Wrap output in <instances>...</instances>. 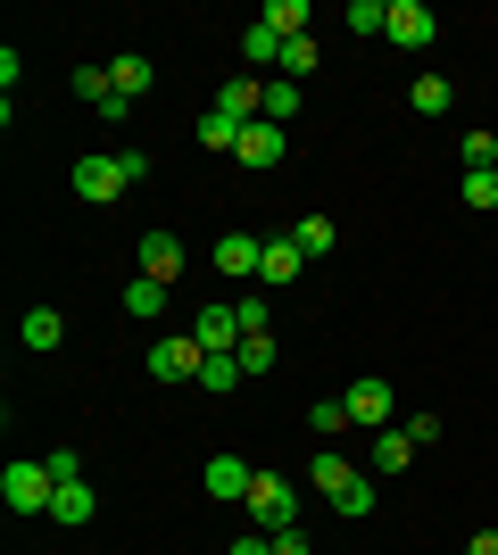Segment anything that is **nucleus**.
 Listing matches in <instances>:
<instances>
[{
	"mask_svg": "<svg viewBox=\"0 0 498 555\" xmlns=\"http://www.w3.org/2000/svg\"><path fill=\"white\" fill-rule=\"evenodd\" d=\"M308 481L324 489V506L341 514V522H357V514H374V481L357 473V464H341L332 448H316V464H308Z\"/></svg>",
	"mask_w": 498,
	"mask_h": 555,
	"instance_id": "1",
	"label": "nucleus"
},
{
	"mask_svg": "<svg viewBox=\"0 0 498 555\" xmlns=\"http://www.w3.org/2000/svg\"><path fill=\"white\" fill-rule=\"evenodd\" d=\"M241 506H250V522H258L266 539H274V531H299V489H291L283 473H258V481H250V498H241Z\"/></svg>",
	"mask_w": 498,
	"mask_h": 555,
	"instance_id": "2",
	"label": "nucleus"
},
{
	"mask_svg": "<svg viewBox=\"0 0 498 555\" xmlns=\"http://www.w3.org/2000/svg\"><path fill=\"white\" fill-rule=\"evenodd\" d=\"M0 498H9V514H50V498H59V473H50L42 456H17L9 473H0Z\"/></svg>",
	"mask_w": 498,
	"mask_h": 555,
	"instance_id": "3",
	"label": "nucleus"
},
{
	"mask_svg": "<svg viewBox=\"0 0 498 555\" xmlns=\"http://www.w3.org/2000/svg\"><path fill=\"white\" fill-rule=\"evenodd\" d=\"M191 340L208 348V357H241V307L208 299V307H200V324H191Z\"/></svg>",
	"mask_w": 498,
	"mask_h": 555,
	"instance_id": "4",
	"label": "nucleus"
},
{
	"mask_svg": "<svg viewBox=\"0 0 498 555\" xmlns=\"http://www.w3.org/2000/svg\"><path fill=\"white\" fill-rule=\"evenodd\" d=\"M125 166H117V150H108V158H84L75 166V199H92V208H108V199H125Z\"/></svg>",
	"mask_w": 498,
	"mask_h": 555,
	"instance_id": "5",
	"label": "nucleus"
},
{
	"mask_svg": "<svg viewBox=\"0 0 498 555\" xmlns=\"http://www.w3.org/2000/svg\"><path fill=\"white\" fill-rule=\"evenodd\" d=\"M200 365H208V348L191 340V332H175V340L150 348V373H158V382H200Z\"/></svg>",
	"mask_w": 498,
	"mask_h": 555,
	"instance_id": "6",
	"label": "nucleus"
},
{
	"mask_svg": "<svg viewBox=\"0 0 498 555\" xmlns=\"http://www.w3.org/2000/svg\"><path fill=\"white\" fill-rule=\"evenodd\" d=\"M391 42L399 50H432L440 42V17H432L424 0H391Z\"/></svg>",
	"mask_w": 498,
	"mask_h": 555,
	"instance_id": "7",
	"label": "nucleus"
},
{
	"mask_svg": "<svg viewBox=\"0 0 498 555\" xmlns=\"http://www.w3.org/2000/svg\"><path fill=\"white\" fill-rule=\"evenodd\" d=\"M142 274H150V282H166V291H175V274H183V241H175L166 224H150V232H142Z\"/></svg>",
	"mask_w": 498,
	"mask_h": 555,
	"instance_id": "8",
	"label": "nucleus"
},
{
	"mask_svg": "<svg viewBox=\"0 0 498 555\" xmlns=\"http://www.w3.org/2000/svg\"><path fill=\"white\" fill-rule=\"evenodd\" d=\"M341 406H349V423H374V431H391V382H382V373L349 382V398H341Z\"/></svg>",
	"mask_w": 498,
	"mask_h": 555,
	"instance_id": "9",
	"label": "nucleus"
},
{
	"mask_svg": "<svg viewBox=\"0 0 498 555\" xmlns=\"http://www.w3.org/2000/svg\"><path fill=\"white\" fill-rule=\"evenodd\" d=\"M258 266H266V241H258V232H225V241H216V274L250 282Z\"/></svg>",
	"mask_w": 498,
	"mask_h": 555,
	"instance_id": "10",
	"label": "nucleus"
},
{
	"mask_svg": "<svg viewBox=\"0 0 498 555\" xmlns=\"http://www.w3.org/2000/svg\"><path fill=\"white\" fill-rule=\"evenodd\" d=\"M250 481H258V473H250V464H241V456H225V448H216V456H208V498H225V506H241V498H250Z\"/></svg>",
	"mask_w": 498,
	"mask_h": 555,
	"instance_id": "11",
	"label": "nucleus"
},
{
	"mask_svg": "<svg viewBox=\"0 0 498 555\" xmlns=\"http://www.w3.org/2000/svg\"><path fill=\"white\" fill-rule=\"evenodd\" d=\"M92 514H100L92 489H84V481H59V498H50V522H59V531H84Z\"/></svg>",
	"mask_w": 498,
	"mask_h": 555,
	"instance_id": "12",
	"label": "nucleus"
},
{
	"mask_svg": "<svg viewBox=\"0 0 498 555\" xmlns=\"http://www.w3.org/2000/svg\"><path fill=\"white\" fill-rule=\"evenodd\" d=\"M407 464H416V440H407L399 423H391V431H374V473H382V481H399Z\"/></svg>",
	"mask_w": 498,
	"mask_h": 555,
	"instance_id": "13",
	"label": "nucleus"
},
{
	"mask_svg": "<svg viewBox=\"0 0 498 555\" xmlns=\"http://www.w3.org/2000/svg\"><path fill=\"white\" fill-rule=\"evenodd\" d=\"M241 133H250V125H241V116H225V108H208V116H200V150H216V158H233V150H241Z\"/></svg>",
	"mask_w": 498,
	"mask_h": 555,
	"instance_id": "14",
	"label": "nucleus"
},
{
	"mask_svg": "<svg viewBox=\"0 0 498 555\" xmlns=\"http://www.w3.org/2000/svg\"><path fill=\"white\" fill-rule=\"evenodd\" d=\"M233 158H241V166H274V158H283V125H266V116H258V125L241 133Z\"/></svg>",
	"mask_w": 498,
	"mask_h": 555,
	"instance_id": "15",
	"label": "nucleus"
},
{
	"mask_svg": "<svg viewBox=\"0 0 498 555\" xmlns=\"http://www.w3.org/2000/svg\"><path fill=\"white\" fill-rule=\"evenodd\" d=\"M17 340H25V348H59V340H67V315H59V307H25Z\"/></svg>",
	"mask_w": 498,
	"mask_h": 555,
	"instance_id": "16",
	"label": "nucleus"
},
{
	"mask_svg": "<svg viewBox=\"0 0 498 555\" xmlns=\"http://www.w3.org/2000/svg\"><path fill=\"white\" fill-rule=\"evenodd\" d=\"M308 17H316L308 0H266V17H258V25H274L283 42H299V34H308Z\"/></svg>",
	"mask_w": 498,
	"mask_h": 555,
	"instance_id": "17",
	"label": "nucleus"
},
{
	"mask_svg": "<svg viewBox=\"0 0 498 555\" xmlns=\"http://www.w3.org/2000/svg\"><path fill=\"white\" fill-rule=\"evenodd\" d=\"M299 266H308V257L291 249V241H266V266H258V282H266V291H283V282L299 274Z\"/></svg>",
	"mask_w": 498,
	"mask_h": 555,
	"instance_id": "18",
	"label": "nucleus"
},
{
	"mask_svg": "<svg viewBox=\"0 0 498 555\" xmlns=\"http://www.w3.org/2000/svg\"><path fill=\"white\" fill-rule=\"evenodd\" d=\"M407 100H416V116H449L457 83H449V75H416V92H407Z\"/></svg>",
	"mask_w": 498,
	"mask_h": 555,
	"instance_id": "19",
	"label": "nucleus"
},
{
	"mask_svg": "<svg viewBox=\"0 0 498 555\" xmlns=\"http://www.w3.org/2000/svg\"><path fill=\"white\" fill-rule=\"evenodd\" d=\"M241 59H250V67H283V34H274V25H250V34H241Z\"/></svg>",
	"mask_w": 498,
	"mask_h": 555,
	"instance_id": "20",
	"label": "nucleus"
},
{
	"mask_svg": "<svg viewBox=\"0 0 498 555\" xmlns=\"http://www.w3.org/2000/svg\"><path fill=\"white\" fill-rule=\"evenodd\" d=\"M158 307H166V282H150V274H133V282H125V315H142V324H150Z\"/></svg>",
	"mask_w": 498,
	"mask_h": 555,
	"instance_id": "21",
	"label": "nucleus"
},
{
	"mask_svg": "<svg viewBox=\"0 0 498 555\" xmlns=\"http://www.w3.org/2000/svg\"><path fill=\"white\" fill-rule=\"evenodd\" d=\"M291 249H299V257H324L332 249V216H299V224H291Z\"/></svg>",
	"mask_w": 498,
	"mask_h": 555,
	"instance_id": "22",
	"label": "nucleus"
},
{
	"mask_svg": "<svg viewBox=\"0 0 498 555\" xmlns=\"http://www.w3.org/2000/svg\"><path fill=\"white\" fill-rule=\"evenodd\" d=\"M274 365H283L274 332H250V340H241V373H274Z\"/></svg>",
	"mask_w": 498,
	"mask_h": 555,
	"instance_id": "23",
	"label": "nucleus"
},
{
	"mask_svg": "<svg viewBox=\"0 0 498 555\" xmlns=\"http://www.w3.org/2000/svg\"><path fill=\"white\" fill-rule=\"evenodd\" d=\"M108 75H117V92H125V100H142V92H150V59H142V50H125Z\"/></svg>",
	"mask_w": 498,
	"mask_h": 555,
	"instance_id": "24",
	"label": "nucleus"
},
{
	"mask_svg": "<svg viewBox=\"0 0 498 555\" xmlns=\"http://www.w3.org/2000/svg\"><path fill=\"white\" fill-rule=\"evenodd\" d=\"M465 208H474V216H498V166L465 175Z\"/></svg>",
	"mask_w": 498,
	"mask_h": 555,
	"instance_id": "25",
	"label": "nucleus"
},
{
	"mask_svg": "<svg viewBox=\"0 0 498 555\" xmlns=\"http://www.w3.org/2000/svg\"><path fill=\"white\" fill-rule=\"evenodd\" d=\"M349 34H391V0H349Z\"/></svg>",
	"mask_w": 498,
	"mask_h": 555,
	"instance_id": "26",
	"label": "nucleus"
},
{
	"mask_svg": "<svg viewBox=\"0 0 498 555\" xmlns=\"http://www.w3.org/2000/svg\"><path fill=\"white\" fill-rule=\"evenodd\" d=\"M291 116H299V83L274 75V83H266V125H291Z\"/></svg>",
	"mask_w": 498,
	"mask_h": 555,
	"instance_id": "27",
	"label": "nucleus"
},
{
	"mask_svg": "<svg viewBox=\"0 0 498 555\" xmlns=\"http://www.w3.org/2000/svg\"><path fill=\"white\" fill-rule=\"evenodd\" d=\"M308 431H316V440L349 431V406H341V398H316V406H308Z\"/></svg>",
	"mask_w": 498,
	"mask_h": 555,
	"instance_id": "28",
	"label": "nucleus"
},
{
	"mask_svg": "<svg viewBox=\"0 0 498 555\" xmlns=\"http://www.w3.org/2000/svg\"><path fill=\"white\" fill-rule=\"evenodd\" d=\"M233 382H241V357H208V365H200V390L208 398H225Z\"/></svg>",
	"mask_w": 498,
	"mask_h": 555,
	"instance_id": "29",
	"label": "nucleus"
},
{
	"mask_svg": "<svg viewBox=\"0 0 498 555\" xmlns=\"http://www.w3.org/2000/svg\"><path fill=\"white\" fill-rule=\"evenodd\" d=\"M316 75V42L299 34V42H283V83H308Z\"/></svg>",
	"mask_w": 498,
	"mask_h": 555,
	"instance_id": "30",
	"label": "nucleus"
},
{
	"mask_svg": "<svg viewBox=\"0 0 498 555\" xmlns=\"http://www.w3.org/2000/svg\"><path fill=\"white\" fill-rule=\"evenodd\" d=\"M457 158H465V175H482V166H498V133H465V141H457Z\"/></svg>",
	"mask_w": 498,
	"mask_h": 555,
	"instance_id": "31",
	"label": "nucleus"
},
{
	"mask_svg": "<svg viewBox=\"0 0 498 555\" xmlns=\"http://www.w3.org/2000/svg\"><path fill=\"white\" fill-rule=\"evenodd\" d=\"M75 92H84V100H92V108H100V100L117 92V75H108V67H84V75H75Z\"/></svg>",
	"mask_w": 498,
	"mask_h": 555,
	"instance_id": "32",
	"label": "nucleus"
},
{
	"mask_svg": "<svg viewBox=\"0 0 498 555\" xmlns=\"http://www.w3.org/2000/svg\"><path fill=\"white\" fill-rule=\"evenodd\" d=\"M233 307H241V340H250V332H274V315H266L258 291H250V299H233Z\"/></svg>",
	"mask_w": 498,
	"mask_h": 555,
	"instance_id": "33",
	"label": "nucleus"
},
{
	"mask_svg": "<svg viewBox=\"0 0 498 555\" xmlns=\"http://www.w3.org/2000/svg\"><path fill=\"white\" fill-rule=\"evenodd\" d=\"M42 464H50V473H59V481H84V456H75V448H50Z\"/></svg>",
	"mask_w": 498,
	"mask_h": 555,
	"instance_id": "34",
	"label": "nucleus"
},
{
	"mask_svg": "<svg viewBox=\"0 0 498 555\" xmlns=\"http://www.w3.org/2000/svg\"><path fill=\"white\" fill-rule=\"evenodd\" d=\"M274 555H316V547H308V531H274Z\"/></svg>",
	"mask_w": 498,
	"mask_h": 555,
	"instance_id": "35",
	"label": "nucleus"
},
{
	"mask_svg": "<svg viewBox=\"0 0 498 555\" xmlns=\"http://www.w3.org/2000/svg\"><path fill=\"white\" fill-rule=\"evenodd\" d=\"M225 555H274V539H266V531H250V539H233Z\"/></svg>",
	"mask_w": 498,
	"mask_h": 555,
	"instance_id": "36",
	"label": "nucleus"
},
{
	"mask_svg": "<svg viewBox=\"0 0 498 555\" xmlns=\"http://www.w3.org/2000/svg\"><path fill=\"white\" fill-rule=\"evenodd\" d=\"M465 555H498V531H474V547H465Z\"/></svg>",
	"mask_w": 498,
	"mask_h": 555,
	"instance_id": "37",
	"label": "nucleus"
}]
</instances>
